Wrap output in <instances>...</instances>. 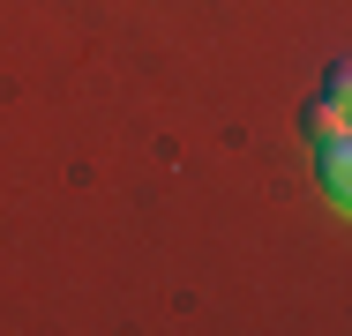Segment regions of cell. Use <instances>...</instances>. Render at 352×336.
<instances>
[{
  "mask_svg": "<svg viewBox=\"0 0 352 336\" xmlns=\"http://www.w3.org/2000/svg\"><path fill=\"white\" fill-rule=\"evenodd\" d=\"M322 97H330V105L352 120V53H338V60L322 67Z\"/></svg>",
  "mask_w": 352,
  "mask_h": 336,
  "instance_id": "cell-3",
  "label": "cell"
},
{
  "mask_svg": "<svg viewBox=\"0 0 352 336\" xmlns=\"http://www.w3.org/2000/svg\"><path fill=\"white\" fill-rule=\"evenodd\" d=\"M338 128H352L345 112H338V105H330V97H315V105H307V112H300V134H307V142H330V134Z\"/></svg>",
  "mask_w": 352,
  "mask_h": 336,
  "instance_id": "cell-2",
  "label": "cell"
},
{
  "mask_svg": "<svg viewBox=\"0 0 352 336\" xmlns=\"http://www.w3.org/2000/svg\"><path fill=\"white\" fill-rule=\"evenodd\" d=\"M315 180H322V195L338 202V209H352V128H338L330 142H322V157H315Z\"/></svg>",
  "mask_w": 352,
  "mask_h": 336,
  "instance_id": "cell-1",
  "label": "cell"
}]
</instances>
